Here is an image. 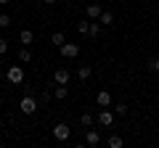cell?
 I'll use <instances>...</instances> for the list:
<instances>
[{"label":"cell","mask_w":159,"mask_h":148,"mask_svg":"<svg viewBox=\"0 0 159 148\" xmlns=\"http://www.w3.org/2000/svg\"><path fill=\"white\" fill-rule=\"evenodd\" d=\"M58 53L64 58H77L80 56V42H64V45H58Z\"/></svg>","instance_id":"4"},{"label":"cell","mask_w":159,"mask_h":148,"mask_svg":"<svg viewBox=\"0 0 159 148\" xmlns=\"http://www.w3.org/2000/svg\"><path fill=\"white\" fill-rule=\"evenodd\" d=\"M101 3H90V6L85 8V13H88V19H90V21H98V16H101Z\"/></svg>","instance_id":"9"},{"label":"cell","mask_w":159,"mask_h":148,"mask_svg":"<svg viewBox=\"0 0 159 148\" xmlns=\"http://www.w3.org/2000/svg\"><path fill=\"white\" fill-rule=\"evenodd\" d=\"M122 143H125V140H122V135H111V137L106 140V146H109V148H122Z\"/></svg>","instance_id":"16"},{"label":"cell","mask_w":159,"mask_h":148,"mask_svg":"<svg viewBox=\"0 0 159 148\" xmlns=\"http://www.w3.org/2000/svg\"><path fill=\"white\" fill-rule=\"evenodd\" d=\"M19 61L29 63V61H32V50H29V48H21V50H19Z\"/></svg>","instance_id":"17"},{"label":"cell","mask_w":159,"mask_h":148,"mask_svg":"<svg viewBox=\"0 0 159 148\" xmlns=\"http://www.w3.org/2000/svg\"><path fill=\"white\" fill-rule=\"evenodd\" d=\"M80 124H82V127H90L93 124V114H88V111H85V114H80Z\"/></svg>","instance_id":"19"},{"label":"cell","mask_w":159,"mask_h":148,"mask_svg":"<svg viewBox=\"0 0 159 148\" xmlns=\"http://www.w3.org/2000/svg\"><path fill=\"white\" fill-rule=\"evenodd\" d=\"M19 42H21V45H32V42H34V32H32V29H21Z\"/></svg>","instance_id":"10"},{"label":"cell","mask_w":159,"mask_h":148,"mask_svg":"<svg viewBox=\"0 0 159 148\" xmlns=\"http://www.w3.org/2000/svg\"><path fill=\"white\" fill-rule=\"evenodd\" d=\"M8 3H11V0H0V6H8Z\"/></svg>","instance_id":"26"},{"label":"cell","mask_w":159,"mask_h":148,"mask_svg":"<svg viewBox=\"0 0 159 148\" xmlns=\"http://www.w3.org/2000/svg\"><path fill=\"white\" fill-rule=\"evenodd\" d=\"M69 135H72V127H69L66 122H58V124L53 127V137H56L58 143H64V140H69Z\"/></svg>","instance_id":"3"},{"label":"cell","mask_w":159,"mask_h":148,"mask_svg":"<svg viewBox=\"0 0 159 148\" xmlns=\"http://www.w3.org/2000/svg\"><path fill=\"white\" fill-rule=\"evenodd\" d=\"M98 21H101V27H109V24H114V13L111 11H101Z\"/></svg>","instance_id":"13"},{"label":"cell","mask_w":159,"mask_h":148,"mask_svg":"<svg viewBox=\"0 0 159 148\" xmlns=\"http://www.w3.org/2000/svg\"><path fill=\"white\" fill-rule=\"evenodd\" d=\"M114 114H117V116H125L127 114V106H125V103H114Z\"/></svg>","instance_id":"20"},{"label":"cell","mask_w":159,"mask_h":148,"mask_svg":"<svg viewBox=\"0 0 159 148\" xmlns=\"http://www.w3.org/2000/svg\"><path fill=\"white\" fill-rule=\"evenodd\" d=\"M88 24H90V19H88V21H80V24H77L80 34H88Z\"/></svg>","instance_id":"22"},{"label":"cell","mask_w":159,"mask_h":148,"mask_svg":"<svg viewBox=\"0 0 159 148\" xmlns=\"http://www.w3.org/2000/svg\"><path fill=\"white\" fill-rule=\"evenodd\" d=\"M101 34V21H90L88 24V37H98Z\"/></svg>","instance_id":"14"},{"label":"cell","mask_w":159,"mask_h":148,"mask_svg":"<svg viewBox=\"0 0 159 148\" xmlns=\"http://www.w3.org/2000/svg\"><path fill=\"white\" fill-rule=\"evenodd\" d=\"M69 80H72V72H69V69H56V72H53V82H56V85H69Z\"/></svg>","instance_id":"6"},{"label":"cell","mask_w":159,"mask_h":148,"mask_svg":"<svg viewBox=\"0 0 159 148\" xmlns=\"http://www.w3.org/2000/svg\"><path fill=\"white\" fill-rule=\"evenodd\" d=\"M51 42H53V45H64V42H66L64 32H53V34H51Z\"/></svg>","instance_id":"18"},{"label":"cell","mask_w":159,"mask_h":148,"mask_svg":"<svg viewBox=\"0 0 159 148\" xmlns=\"http://www.w3.org/2000/svg\"><path fill=\"white\" fill-rule=\"evenodd\" d=\"M85 146H88V148L101 146V132H98V130H88V132H85Z\"/></svg>","instance_id":"7"},{"label":"cell","mask_w":159,"mask_h":148,"mask_svg":"<svg viewBox=\"0 0 159 148\" xmlns=\"http://www.w3.org/2000/svg\"><path fill=\"white\" fill-rule=\"evenodd\" d=\"M66 95H69V87L66 85H56V87H53V98H56V101H64Z\"/></svg>","instance_id":"12"},{"label":"cell","mask_w":159,"mask_h":148,"mask_svg":"<svg viewBox=\"0 0 159 148\" xmlns=\"http://www.w3.org/2000/svg\"><path fill=\"white\" fill-rule=\"evenodd\" d=\"M3 53H8V42L0 37V56H3Z\"/></svg>","instance_id":"24"},{"label":"cell","mask_w":159,"mask_h":148,"mask_svg":"<svg viewBox=\"0 0 159 148\" xmlns=\"http://www.w3.org/2000/svg\"><path fill=\"white\" fill-rule=\"evenodd\" d=\"M19 108H21V114L32 116L37 111V98H34V93H24V98L19 101Z\"/></svg>","instance_id":"1"},{"label":"cell","mask_w":159,"mask_h":148,"mask_svg":"<svg viewBox=\"0 0 159 148\" xmlns=\"http://www.w3.org/2000/svg\"><path fill=\"white\" fill-rule=\"evenodd\" d=\"M6 27H11V16L8 13H0V29H6Z\"/></svg>","instance_id":"21"},{"label":"cell","mask_w":159,"mask_h":148,"mask_svg":"<svg viewBox=\"0 0 159 148\" xmlns=\"http://www.w3.org/2000/svg\"><path fill=\"white\" fill-rule=\"evenodd\" d=\"M43 3H45V6H56V0H43Z\"/></svg>","instance_id":"25"},{"label":"cell","mask_w":159,"mask_h":148,"mask_svg":"<svg viewBox=\"0 0 159 148\" xmlns=\"http://www.w3.org/2000/svg\"><path fill=\"white\" fill-rule=\"evenodd\" d=\"M6 77H8L11 85H21V82H24V66H16V63L8 66V69H6Z\"/></svg>","instance_id":"2"},{"label":"cell","mask_w":159,"mask_h":148,"mask_svg":"<svg viewBox=\"0 0 159 148\" xmlns=\"http://www.w3.org/2000/svg\"><path fill=\"white\" fill-rule=\"evenodd\" d=\"M96 103L101 108H109V106H111V93H109V90H98L96 93Z\"/></svg>","instance_id":"8"},{"label":"cell","mask_w":159,"mask_h":148,"mask_svg":"<svg viewBox=\"0 0 159 148\" xmlns=\"http://www.w3.org/2000/svg\"><path fill=\"white\" fill-rule=\"evenodd\" d=\"M146 69H148V72H151V74H159V56H151V58H148Z\"/></svg>","instance_id":"15"},{"label":"cell","mask_w":159,"mask_h":148,"mask_svg":"<svg viewBox=\"0 0 159 148\" xmlns=\"http://www.w3.org/2000/svg\"><path fill=\"white\" fill-rule=\"evenodd\" d=\"M51 98H53V93H51V90H43V95H40V103H48Z\"/></svg>","instance_id":"23"},{"label":"cell","mask_w":159,"mask_h":148,"mask_svg":"<svg viewBox=\"0 0 159 148\" xmlns=\"http://www.w3.org/2000/svg\"><path fill=\"white\" fill-rule=\"evenodd\" d=\"M96 122H98L101 127H111V124H114V111L101 108V111H98V116H96Z\"/></svg>","instance_id":"5"},{"label":"cell","mask_w":159,"mask_h":148,"mask_svg":"<svg viewBox=\"0 0 159 148\" xmlns=\"http://www.w3.org/2000/svg\"><path fill=\"white\" fill-rule=\"evenodd\" d=\"M90 74H93V66H85V63H82V66L77 69V80L85 82V80H90Z\"/></svg>","instance_id":"11"}]
</instances>
